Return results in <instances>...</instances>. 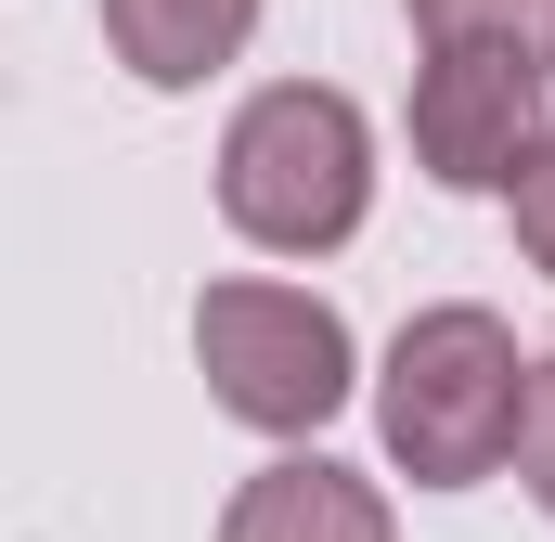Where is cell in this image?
<instances>
[{
    "mask_svg": "<svg viewBox=\"0 0 555 542\" xmlns=\"http://www.w3.org/2000/svg\"><path fill=\"white\" fill-rule=\"evenodd\" d=\"M220 542H388V504H375V478H349L323 452H284L233 491Z\"/></svg>",
    "mask_w": 555,
    "mask_h": 542,
    "instance_id": "5b68a950",
    "label": "cell"
},
{
    "mask_svg": "<svg viewBox=\"0 0 555 542\" xmlns=\"http://www.w3.org/2000/svg\"><path fill=\"white\" fill-rule=\"evenodd\" d=\"M104 39L142 91H194L259 39V0H104Z\"/></svg>",
    "mask_w": 555,
    "mask_h": 542,
    "instance_id": "8992f818",
    "label": "cell"
},
{
    "mask_svg": "<svg viewBox=\"0 0 555 542\" xmlns=\"http://www.w3.org/2000/svg\"><path fill=\"white\" fill-rule=\"evenodd\" d=\"M414 155L452 194H517L543 155V52H426Z\"/></svg>",
    "mask_w": 555,
    "mask_h": 542,
    "instance_id": "277c9868",
    "label": "cell"
},
{
    "mask_svg": "<svg viewBox=\"0 0 555 542\" xmlns=\"http://www.w3.org/2000/svg\"><path fill=\"white\" fill-rule=\"evenodd\" d=\"M530 375L517 336L491 310H414L401 349H388V388H375V426H388V465L414 491H478L517 439H530Z\"/></svg>",
    "mask_w": 555,
    "mask_h": 542,
    "instance_id": "7a4b0ae2",
    "label": "cell"
},
{
    "mask_svg": "<svg viewBox=\"0 0 555 542\" xmlns=\"http://www.w3.org/2000/svg\"><path fill=\"white\" fill-rule=\"evenodd\" d=\"M426 52H543L555 0H414Z\"/></svg>",
    "mask_w": 555,
    "mask_h": 542,
    "instance_id": "52a82bcc",
    "label": "cell"
},
{
    "mask_svg": "<svg viewBox=\"0 0 555 542\" xmlns=\"http://www.w3.org/2000/svg\"><path fill=\"white\" fill-rule=\"evenodd\" d=\"M362 207H375V130H362V104L323 91V78L246 91V117L220 130V220L246 246H272V259H323V246L362 233Z\"/></svg>",
    "mask_w": 555,
    "mask_h": 542,
    "instance_id": "6da1fadb",
    "label": "cell"
},
{
    "mask_svg": "<svg viewBox=\"0 0 555 542\" xmlns=\"http://www.w3.org/2000/svg\"><path fill=\"white\" fill-rule=\"evenodd\" d=\"M517 465H530V491H543V517H555V362L530 375V439H517Z\"/></svg>",
    "mask_w": 555,
    "mask_h": 542,
    "instance_id": "9c48e42d",
    "label": "cell"
},
{
    "mask_svg": "<svg viewBox=\"0 0 555 542\" xmlns=\"http://www.w3.org/2000/svg\"><path fill=\"white\" fill-rule=\"evenodd\" d=\"M517 246H530V271H555V142L530 155V181H517Z\"/></svg>",
    "mask_w": 555,
    "mask_h": 542,
    "instance_id": "ba28073f",
    "label": "cell"
},
{
    "mask_svg": "<svg viewBox=\"0 0 555 542\" xmlns=\"http://www.w3.org/2000/svg\"><path fill=\"white\" fill-rule=\"evenodd\" d=\"M194 362H207V401L272 426V439H310L349 401V323L310 284H207L194 297Z\"/></svg>",
    "mask_w": 555,
    "mask_h": 542,
    "instance_id": "3957f363",
    "label": "cell"
}]
</instances>
